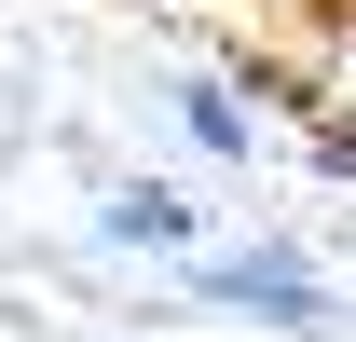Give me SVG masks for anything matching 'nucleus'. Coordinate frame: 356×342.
<instances>
[{"instance_id": "f257e3e1", "label": "nucleus", "mask_w": 356, "mask_h": 342, "mask_svg": "<svg viewBox=\"0 0 356 342\" xmlns=\"http://www.w3.org/2000/svg\"><path fill=\"white\" fill-rule=\"evenodd\" d=\"M178 288L220 301V315H261V329H329V274L302 247H192Z\"/></svg>"}, {"instance_id": "7ed1b4c3", "label": "nucleus", "mask_w": 356, "mask_h": 342, "mask_svg": "<svg viewBox=\"0 0 356 342\" xmlns=\"http://www.w3.org/2000/svg\"><path fill=\"white\" fill-rule=\"evenodd\" d=\"M178 137L220 151V165H247V151H261V110H247L233 83H178Z\"/></svg>"}, {"instance_id": "f03ea898", "label": "nucleus", "mask_w": 356, "mask_h": 342, "mask_svg": "<svg viewBox=\"0 0 356 342\" xmlns=\"http://www.w3.org/2000/svg\"><path fill=\"white\" fill-rule=\"evenodd\" d=\"M96 233H110V247H151V260H192V247H206V219L178 206L165 178H124V192L96 206Z\"/></svg>"}]
</instances>
